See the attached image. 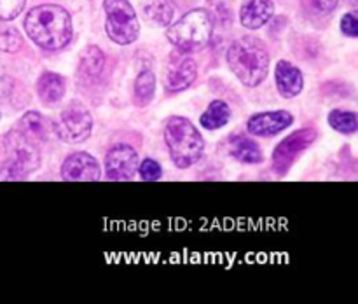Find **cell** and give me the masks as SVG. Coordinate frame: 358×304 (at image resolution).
<instances>
[{
	"label": "cell",
	"instance_id": "obj_1",
	"mask_svg": "<svg viewBox=\"0 0 358 304\" xmlns=\"http://www.w3.org/2000/svg\"><path fill=\"white\" fill-rule=\"evenodd\" d=\"M28 37L45 51H58L72 38V20L65 7L42 3L34 7L24 17Z\"/></svg>",
	"mask_w": 358,
	"mask_h": 304
},
{
	"label": "cell",
	"instance_id": "obj_2",
	"mask_svg": "<svg viewBox=\"0 0 358 304\" xmlns=\"http://www.w3.org/2000/svg\"><path fill=\"white\" fill-rule=\"evenodd\" d=\"M227 63L234 75L248 87H255L268 77L269 55L264 42L257 37H241L227 49Z\"/></svg>",
	"mask_w": 358,
	"mask_h": 304
},
{
	"label": "cell",
	"instance_id": "obj_3",
	"mask_svg": "<svg viewBox=\"0 0 358 304\" xmlns=\"http://www.w3.org/2000/svg\"><path fill=\"white\" fill-rule=\"evenodd\" d=\"M164 142L171 161L178 168H189L201 159L205 152V138L189 119L170 117L164 124Z\"/></svg>",
	"mask_w": 358,
	"mask_h": 304
},
{
	"label": "cell",
	"instance_id": "obj_4",
	"mask_svg": "<svg viewBox=\"0 0 358 304\" xmlns=\"http://www.w3.org/2000/svg\"><path fill=\"white\" fill-rule=\"evenodd\" d=\"M212 16L205 9H194L168 28V41L180 52H196L212 38Z\"/></svg>",
	"mask_w": 358,
	"mask_h": 304
},
{
	"label": "cell",
	"instance_id": "obj_5",
	"mask_svg": "<svg viewBox=\"0 0 358 304\" xmlns=\"http://www.w3.org/2000/svg\"><path fill=\"white\" fill-rule=\"evenodd\" d=\"M2 147L6 154L3 171L7 180H20L41 166V152L37 143L27 138L20 129L7 133L2 138Z\"/></svg>",
	"mask_w": 358,
	"mask_h": 304
},
{
	"label": "cell",
	"instance_id": "obj_6",
	"mask_svg": "<svg viewBox=\"0 0 358 304\" xmlns=\"http://www.w3.org/2000/svg\"><path fill=\"white\" fill-rule=\"evenodd\" d=\"M105 30L115 44H131L138 38L140 23L128 0H105Z\"/></svg>",
	"mask_w": 358,
	"mask_h": 304
},
{
	"label": "cell",
	"instance_id": "obj_7",
	"mask_svg": "<svg viewBox=\"0 0 358 304\" xmlns=\"http://www.w3.org/2000/svg\"><path fill=\"white\" fill-rule=\"evenodd\" d=\"M93 129V117L90 110L79 101H72L59 115L55 133L66 143H80L90 138Z\"/></svg>",
	"mask_w": 358,
	"mask_h": 304
},
{
	"label": "cell",
	"instance_id": "obj_8",
	"mask_svg": "<svg viewBox=\"0 0 358 304\" xmlns=\"http://www.w3.org/2000/svg\"><path fill=\"white\" fill-rule=\"evenodd\" d=\"M317 138V129L304 128L297 129L292 135L283 138L278 147L273 152V168L278 175H285L294 164V161L299 157L301 152L308 149Z\"/></svg>",
	"mask_w": 358,
	"mask_h": 304
},
{
	"label": "cell",
	"instance_id": "obj_9",
	"mask_svg": "<svg viewBox=\"0 0 358 304\" xmlns=\"http://www.w3.org/2000/svg\"><path fill=\"white\" fill-rule=\"evenodd\" d=\"M138 170V154L131 145L117 143L105 156V173L110 180H131Z\"/></svg>",
	"mask_w": 358,
	"mask_h": 304
},
{
	"label": "cell",
	"instance_id": "obj_10",
	"mask_svg": "<svg viewBox=\"0 0 358 304\" xmlns=\"http://www.w3.org/2000/svg\"><path fill=\"white\" fill-rule=\"evenodd\" d=\"M294 117L287 110H268L254 114L247 122L248 133L255 136H275L289 128Z\"/></svg>",
	"mask_w": 358,
	"mask_h": 304
},
{
	"label": "cell",
	"instance_id": "obj_11",
	"mask_svg": "<svg viewBox=\"0 0 358 304\" xmlns=\"http://www.w3.org/2000/svg\"><path fill=\"white\" fill-rule=\"evenodd\" d=\"M100 164L87 152L70 154L62 164V178L65 180L93 182L100 178Z\"/></svg>",
	"mask_w": 358,
	"mask_h": 304
},
{
	"label": "cell",
	"instance_id": "obj_12",
	"mask_svg": "<svg viewBox=\"0 0 358 304\" xmlns=\"http://www.w3.org/2000/svg\"><path fill=\"white\" fill-rule=\"evenodd\" d=\"M198 75L196 61L187 55H177L171 58L166 72V89L171 93L184 91L191 86Z\"/></svg>",
	"mask_w": 358,
	"mask_h": 304
},
{
	"label": "cell",
	"instance_id": "obj_13",
	"mask_svg": "<svg viewBox=\"0 0 358 304\" xmlns=\"http://www.w3.org/2000/svg\"><path fill=\"white\" fill-rule=\"evenodd\" d=\"M276 89L283 98H294L303 91L304 77L303 72L287 59H280L275 66Z\"/></svg>",
	"mask_w": 358,
	"mask_h": 304
},
{
	"label": "cell",
	"instance_id": "obj_14",
	"mask_svg": "<svg viewBox=\"0 0 358 304\" xmlns=\"http://www.w3.org/2000/svg\"><path fill=\"white\" fill-rule=\"evenodd\" d=\"M275 14V3L271 0H243L240 9L241 24L248 30L264 27Z\"/></svg>",
	"mask_w": 358,
	"mask_h": 304
},
{
	"label": "cell",
	"instance_id": "obj_15",
	"mask_svg": "<svg viewBox=\"0 0 358 304\" xmlns=\"http://www.w3.org/2000/svg\"><path fill=\"white\" fill-rule=\"evenodd\" d=\"M17 129H20L27 138H30L34 143H45L51 138V133L55 131L51 122H49L44 115L34 110L27 112V114L21 117Z\"/></svg>",
	"mask_w": 358,
	"mask_h": 304
},
{
	"label": "cell",
	"instance_id": "obj_16",
	"mask_svg": "<svg viewBox=\"0 0 358 304\" xmlns=\"http://www.w3.org/2000/svg\"><path fill=\"white\" fill-rule=\"evenodd\" d=\"M66 80L59 73L44 72L37 80V94L45 105H55L65 96Z\"/></svg>",
	"mask_w": 358,
	"mask_h": 304
},
{
	"label": "cell",
	"instance_id": "obj_17",
	"mask_svg": "<svg viewBox=\"0 0 358 304\" xmlns=\"http://www.w3.org/2000/svg\"><path fill=\"white\" fill-rule=\"evenodd\" d=\"M229 152L234 159L247 164L262 163V150L247 135H234L229 138Z\"/></svg>",
	"mask_w": 358,
	"mask_h": 304
},
{
	"label": "cell",
	"instance_id": "obj_18",
	"mask_svg": "<svg viewBox=\"0 0 358 304\" xmlns=\"http://www.w3.org/2000/svg\"><path fill=\"white\" fill-rule=\"evenodd\" d=\"M143 14L150 23L168 27L175 16V3L171 0H143Z\"/></svg>",
	"mask_w": 358,
	"mask_h": 304
},
{
	"label": "cell",
	"instance_id": "obj_19",
	"mask_svg": "<svg viewBox=\"0 0 358 304\" xmlns=\"http://www.w3.org/2000/svg\"><path fill=\"white\" fill-rule=\"evenodd\" d=\"M231 119V108L226 101L213 100L201 115V126L205 129H219L226 126Z\"/></svg>",
	"mask_w": 358,
	"mask_h": 304
},
{
	"label": "cell",
	"instance_id": "obj_20",
	"mask_svg": "<svg viewBox=\"0 0 358 304\" xmlns=\"http://www.w3.org/2000/svg\"><path fill=\"white\" fill-rule=\"evenodd\" d=\"M105 66V55L100 48L96 45H90L86 51L80 56V65L79 70L83 73V77H87V79H93V77H98L101 73Z\"/></svg>",
	"mask_w": 358,
	"mask_h": 304
},
{
	"label": "cell",
	"instance_id": "obj_21",
	"mask_svg": "<svg viewBox=\"0 0 358 304\" xmlns=\"http://www.w3.org/2000/svg\"><path fill=\"white\" fill-rule=\"evenodd\" d=\"M154 93H156V77L150 70H142L135 79V91H133L135 103L138 107H145L154 98Z\"/></svg>",
	"mask_w": 358,
	"mask_h": 304
},
{
	"label": "cell",
	"instance_id": "obj_22",
	"mask_svg": "<svg viewBox=\"0 0 358 304\" xmlns=\"http://www.w3.org/2000/svg\"><path fill=\"white\" fill-rule=\"evenodd\" d=\"M329 124L339 133H346V135H352L358 129V121L357 114L352 110H345V108H334L329 114Z\"/></svg>",
	"mask_w": 358,
	"mask_h": 304
},
{
	"label": "cell",
	"instance_id": "obj_23",
	"mask_svg": "<svg viewBox=\"0 0 358 304\" xmlns=\"http://www.w3.org/2000/svg\"><path fill=\"white\" fill-rule=\"evenodd\" d=\"M23 45V38L17 28L7 23V20H0V51L16 52Z\"/></svg>",
	"mask_w": 358,
	"mask_h": 304
},
{
	"label": "cell",
	"instance_id": "obj_24",
	"mask_svg": "<svg viewBox=\"0 0 358 304\" xmlns=\"http://www.w3.org/2000/svg\"><path fill=\"white\" fill-rule=\"evenodd\" d=\"M27 0H0V20H14L20 16Z\"/></svg>",
	"mask_w": 358,
	"mask_h": 304
},
{
	"label": "cell",
	"instance_id": "obj_25",
	"mask_svg": "<svg viewBox=\"0 0 358 304\" xmlns=\"http://www.w3.org/2000/svg\"><path fill=\"white\" fill-rule=\"evenodd\" d=\"M136 171H138L140 177H142L143 180L149 182L157 180V178H161V175H163L161 164L154 159H143L142 164H138V170Z\"/></svg>",
	"mask_w": 358,
	"mask_h": 304
},
{
	"label": "cell",
	"instance_id": "obj_26",
	"mask_svg": "<svg viewBox=\"0 0 358 304\" xmlns=\"http://www.w3.org/2000/svg\"><path fill=\"white\" fill-rule=\"evenodd\" d=\"M341 30H343V34L348 35V37H357L358 35V16H357L355 10L343 16Z\"/></svg>",
	"mask_w": 358,
	"mask_h": 304
},
{
	"label": "cell",
	"instance_id": "obj_27",
	"mask_svg": "<svg viewBox=\"0 0 358 304\" xmlns=\"http://www.w3.org/2000/svg\"><path fill=\"white\" fill-rule=\"evenodd\" d=\"M308 6L315 10V13H331L338 6V0H306Z\"/></svg>",
	"mask_w": 358,
	"mask_h": 304
}]
</instances>
